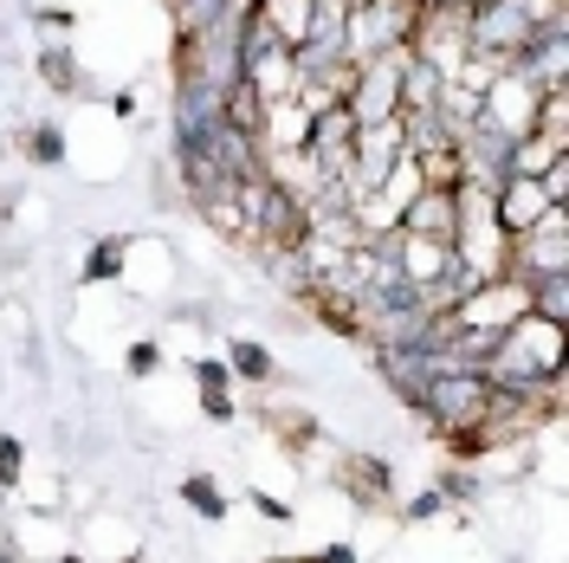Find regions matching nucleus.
I'll return each instance as SVG.
<instances>
[{"instance_id":"1","label":"nucleus","mask_w":569,"mask_h":563,"mask_svg":"<svg viewBox=\"0 0 569 563\" xmlns=\"http://www.w3.org/2000/svg\"><path fill=\"white\" fill-rule=\"evenodd\" d=\"M486 402H492L486 369H433L421 388V427L433 441L453 434V427H479L486 422Z\"/></svg>"},{"instance_id":"2","label":"nucleus","mask_w":569,"mask_h":563,"mask_svg":"<svg viewBox=\"0 0 569 563\" xmlns=\"http://www.w3.org/2000/svg\"><path fill=\"white\" fill-rule=\"evenodd\" d=\"M323 480L350 498L356 512H389V505H395V466H389V454L343 447V454L330 460V473H323Z\"/></svg>"},{"instance_id":"3","label":"nucleus","mask_w":569,"mask_h":563,"mask_svg":"<svg viewBox=\"0 0 569 563\" xmlns=\"http://www.w3.org/2000/svg\"><path fill=\"white\" fill-rule=\"evenodd\" d=\"M550 208H557V201L543 195V181H537V176H505L492 188V220H498V234H505V240H518L525 227H537Z\"/></svg>"},{"instance_id":"4","label":"nucleus","mask_w":569,"mask_h":563,"mask_svg":"<svg viewBox=\"0 0 569 563\" xmlns=\"http://www.w3.org/2000/svg\"><path fill=\"white\" fill-rule=\"evenodd\" d=\"M188 376H194V402H201V415L213 427H233L240 422V408H233V369H227V356H194L188 363Z\"/></svg>"},{"instance_id":"5","label":"nucleus","mask_w":569,"mask_h":563,"mask_svg":"<svg viewBox=\"0 0 569 563\" xmlns=\"http://www.w3.org/2000/svg\"><path fill=\"white\" fill-rule=\"evenodd\" d=\"M220 356H227L233 383H247V388H272L279 383V356H272V344H259V337H227Z\"/></svg>"},{"instance_id":"6","label":"nucleus","mask_w":569,"mask_h":563,"mask_svg":"<svg viewBox=\"0 0 569 563\" xmlns=\"http://www.w3.org/2000/svg\"><path fill=\"white\" fill-rule=\"evenodd\" d=\"M176 498L194 512V518H208V525H227V512H233V498H227V486L213 480L208 466H188L176 480Z\"/></svg>"},{"instance_id":"7","label":"nucleus","mask_w":569,"mask_h":563,"mask_svg":"<svg viewBox=\"0 0 569 563\" xmlns=\"http://www.w3.org/2000/svg\"><path fill=\"white\" fill-rule=\"evenodd\" d=\"M33 71H39V85H46V91H59V98H78V91H84V66H78V52H71V46H39Z\"/></svg>"},{"instance_id":"8","label":"nucleus","mask_w":569,"mask_h":563,"mask_svg":"<svg viewBox=\"0 0 569 563\" xmlns=\"http://www.w3.org/2000/svg\"><path fill=\"white\" fill-rule=\"evenodd\" d=\"M123 266H130V234H104V240H91V247H84L78 279L104 285V279H123Z\"/></svg>"},{"instance_id":"9","label":"nucleus","mask_w":569,"mask_h":563,"mask_svg":"<svg viewBox=\"0 0 569 563\" xmlns=\"http://www.w3.org/2000/svg\"><path fill=\"white\" fill-rule=\"evenodd\" d=\"M20 156L39 162V169H52V162H66V130H59V117H33L27 130H20Z\"/></svg>"},{"instance_id":"10","label":"nucleus","mask_w":569,"mask_h":563,"mask_svg":"<svg viewBox=\"0 0 569 563\" xmlns=\"http://www.w3.org/2000/svg\"><path fill=\"white\" fill-rule=\"evenodd\" d=\"M433 493L447 498V505H479V498H486V473H472L466 460H453V466L433 473Z\"/></svg>"},{"instance_id":"11","label":"nucleus","mask_w":569,"mask_h":563,"mask_svg":"<svg viewBox=\"0 0 569 563\" xmlns=\"http://www.w3.org/2000/svg\"><path fill=\"white\" fill-rule=\"evenodd\" d=\"M525 298H531L537 317H557L569 324V273H543V279H525Z\"/></svg>"},{"instance_id":"12","label":"nucleus","mask_w":569,"mask_h":563,"mask_svg":"<svg viewBox=\"0 0 569 563\" xmlns=\"http://www.w3.org/2000/svg\"><path fill=\"white\" fill-rule=\"evenodd\" d=\"M20 486H27V441L0 434V493H20Z\"/></svg>"},{"instance_id":"13","label":"nucleus","mask_w":569,"mask_h":563,"mask_svg":"<svg viewBox=\"0 0 569 563\" xmlns=\"http://www.w3.org/2000/svg\"><path fill=\"white\" fill-rule=\"evenodd\" d=\"M247 505L252 512H259V518H266V525H298V505H291V498H279V493H266V486H252L247 493Z\"/></svg>"},{"instance_id":"14","label":"nucleus","mask_w":569,"mask_h":563,"mask_svg":"<svg viewBox=\"0 0 569 563\" xmlns=\"http://www.w3.org/2000/svg\"><path fill=\"white\" fill-rule=\"evenodd\" d=\"M162 363H169V350H162L156 337H137V344H130V356H123V369H130L137 383H149V376H156Z\"/></svg>"},{"instance_id":"15","label":"nucleus","mask_w":569,"mask_h":563,"mask_svg":"<svg viewBox=\"0 0 569 563\" xmlns=\"http://www.w3.org/2000/svg\"><path fill=\"white\" fill-rule=\"evenodd\" d=\"M440 512H447V498H440L433 486H427V493H415L408 505H401V525H433Z\"/></svg>"},{"instance_id":"16","label":"nucleus","mask_w":569,"mask_h":563,"mask_svg":"<svg viewBox=\"0 0 569 563\" xmlns=\"http://www.w3.org/2000/svg\"><path fill=\"white\" fill-rule=\"evenodd\" d=\"M318 563H362V544L356 537H337V544H323Z\"/></svg>"},{"instance_id":"17","label":"nucleus","mask_w":569,"mask_h":563,"mask_svg":"<svg viewBox=\"0 0 569 563\" xmlns=\"http://www.w3.org/2000/svg\"><path fill=\"white\" fill-rule=\"evenodd\" d=\"M259 563H318V551H305V557H259Z\"/></svg>"},{"instance_id":"18","label":"nucleus","mask_w":569,"mask_h":563,"mask_svg":"<svg viewBox=\"0 0 569 563\" xmlns=\"http://www.w3.org/2000/svg\"><path fill=\"white\" fill-rule=\"evenodd\" d=\"M117 563H149V551H142V544H137V551H130V557H117Z\"/></svg>"}]
</instances>
